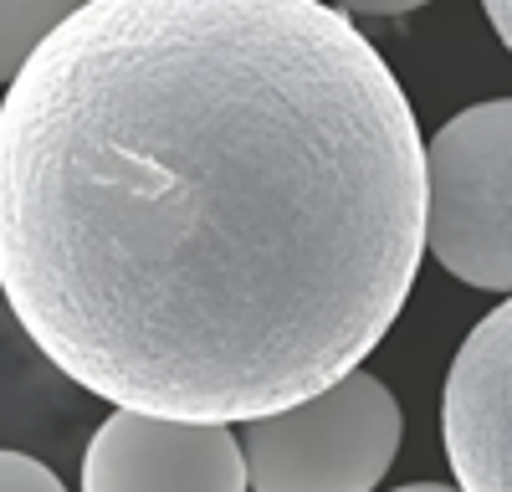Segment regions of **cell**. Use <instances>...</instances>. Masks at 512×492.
Segmentation results:
<instances>
[{"label": "cell", "mask_w": 512, "mask_h": 492, "mask_svg": "<svg viewBox=\"0 0 512 492\" xmlns=\"http://www.w3.org/2000/svg\"><path fill=\"white\" fill-rule=\"evenodd\" d=\"M425 211L415 108L328 0H88L0 103L6 308L154 416L241 426L359 369Z\"/></svg>", "instance_id": "1"}, {"label": "cell", "mask_w": 512, "mask_h": 492, "mask_svg": "<svg viewBox=\"0 0 512 492\" xmlns=\"http://www.w3.org/2000/svg\"><path fill=\"white\" fill-rule=\"evenodd\" d=\"M400 436V400L364 369L287 410L241 421L256 492H369L390 472Z\"/></svg>", "instance_id": "2"}, {"label": "cell", "mask_w": 512, "mask_h": 492, "mask_svg": "<svg viewBox=\"0 0 512 492\" xmlns=\"http://www.w3.org/2000/svg\"><path fill=\"white\" fill-rule=\"evenodd\" d=\"M431 257L482 293H512V98L472 103L425 144Z\"/></svg>", "instance_id": "3"}, {"label": "cell", "mask_w": 512, "mask_h": 492, "mask_svg": "<svg viewBox=\"0 0 512 492\" xmlns=\"http://www.w3.org/2000/svg\"><path fill=\"white\" fill-rule=\"evenodd\" d=\"M88 492H246V446L231 421H185L118 405L82 457Z\"/></svg>", "instance_id": "4"}, {"label": "cell", "mask_w": 512, "mask_h": 492, "mask_svg": "<svg viewBox=\"0 0 512 492\" xmlns=\"http://www.w3.org/2000/svg\"><path fill=\"white\" fill-rule=\"evenodd\" d=\"M441 436L466 492H512V298H502L456 349Z\"/></svg>", "instance_id": "5"}, {"label": "cell", "mask_w": 512, "mask_h": 492, "mask_svg": "<svg viewBox=\"0 0 512 492\" xmlns=\"http://www.w3.org/2000/svg\"><path fill=\"white\" fill-rule=\"evenodd\" d=\"M88 0H0V77H16L31 52L47 41L62 21H72Z\"/></svg>", "instance_id": "6"}, {"label": "cell", "mask_w": 512, "mask_h": 492, "mask_svg": "<svg viewBox=\"0 0 512 492\" xmlns=\"http://www.w3.org/2000/svg\"><path fill=\"white\" fill-rule=\"evenodd\" d=\"M0 487L6 492H57L62 477L52 467H41L36 457H26V451H6L0 457Z\"/></svg>", "instance_id": "7"}, {"label": "cell", "mask_w": 512, "mask_h": 492, "mask_svg": "<svg viewBox=\"0 0 512 492\" xmlns=\"http://www.w3.org/2000/svg\"><path fill=\"white\" fill-rule=\"evenodd\" d=\"M328 6L349 11V16H405V11L431 6V0H328Z\"/></svg>", "instance_id": "8"}, {"label": "cell", "mask_w": 512, "mask_h": 492, "mask_svg": "<svg viewBox=\"0 0 512 492\" xmlns=\"http://www.w3.org/2000/svg\"><path fill=\"white\" fill-rule=\"evenodd\" d=\"M482 11H487L492 31L502 36V47L512 52V0H482Z\"/></svg>", "instance_id": "9"}]
</instances>
